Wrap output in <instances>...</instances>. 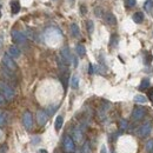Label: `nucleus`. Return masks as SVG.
<instances>
[{"label": "nucleus", "mask_w": 153, "mask_h": 153, "mask_svg": "<svg viewBox=\"0 0 153 153\" xmlns=\"http://www.w3.org/2000/svg\"><path fill=\"white\" fill-rule=\"evenodd\" d=\"M0 93L5 97L6 100H12L14 98V91L12 87H10L7 84L0 81Z\"/></svg>", "instance_id": "obj_1"}, {"label": "nucleus", "mask_w": 153, "mask_h": 153, "mask_svg": "<svg viewBox=\"0 0 153 153\" xmlns=\"http://www.w3.org/2000/svg\"><path fill=\"white\" fill-rule=\"evenodd\" d=\"M151 131H152V124L150 121H147V123H145L144 125H141L138 128L137 133H138V135L140 138H147L151 134Z\"/></svg>", "instance_id": "obj_2"}, {"label": "nucleus", "mask_w": 153, "mask_h": 153, "mask_svg": "<svg viewBox=\"0 0 153 153\" xmlns=\"http://www.w3.org/2000/svg\"><path fill=\"white\" fill-rule=\"evenodd\" d=\"M2 64L5 65L6 68H8V70H11V71H16V70H17V65H16V62L13 61V58L11 57L10 54L4 56V58H2Z\"/></svg>", "instance_id": "obj_3"}, {"label": "nucleus", "mask_w": 153, "mask_h": 153, "mask_svg": "<svg viewBox=\"0 0 153 153\" xmlns=\"http://www.w3.org/2000/svg\"><path fill=\"white\" fill-rule=\"evenodd\" d=\"M22 124L24 126L27 128V130H31L32 126H33V117H32V113L26 111L24 115H22Z\"/></svg>", "instance_id": "obj_4"}, {"label": "nucleus", "mask_w": 153, "mask_h": 153, "mask_svg": "<svg viewBox=\"0 0 153 153\" xmlns=\"http://www.w3.org/2000/svg\"><path fill=\"white\" fill-rule=\"evenodd\" d=\"M60 59L62 62H65L66 65H68L72 60V56H71V52H70V48L68 47H64L60 52Z\"/></svg>", "instance_id": "obj_5"}, {"label": "nucleus", "mask_w": 153, "mask_h": 153, "mask_svg": "<svg viewBox=\"0 0 153 153\" xmlns=\"http://www.w3.org/2000/svg\"><path fill=\"white\" fill-rule=\"evenodd\" d=\"M12 40L17 44H24L26 41V37L22 32H19V31H12Z\"/></svg>", "instance_id": "obj_6"}, {"label": "nucleus", "mask_w": 153, "mask_h": 153, "mask_svg": "<svg viewBox=\"0 0 153 153\" xmlns=\"http://www.w3.org/2000/svg\"><path fill=\"white\" fill-rule=\"evenodd\" d=\"M144 117H145V108L144 107H140V106L134 107V110L132 111V118L134 120H141Z\"/></svg>", "instance_id": "obj_7"}, {"label": "nucleus", "mask_w": 153, "mask_h": 153, "mask_svg": "<svg viewBox=\"0 0 153 153\" xmlns=\"http://www.w3.org/2000/svg\"><path fill=\"white\" fill-rule=\"evenodd\" d=\"M64 149L66 152H73L74 151V141L71 137H65L64 139Z\"/></svg>", "instance_id": "obj_8"}, {"label": "nucleus", "mask_w": 153, "mask_h": 153, "mask_svg": "<svg viewBox=\"0 0 153 153\" xmlns=\"http://www.w3.org/2000/svg\"><path fill=\"white\" fill-rule=\"evenodd\" d=\"M47 119H48V115L45 111H38L37 112V120H38V124L40 126H44L46 123H47Z\"/></svg>", "instance_id": "obj_9"}, {"label": "nucleus", "mask_w": 153, "mask_h": 153, "mask_svg": "<svg viewBox=\"0 0 153 153\" xmlns=\"http://www.w3.org/2000/svg\"><path fill=\"white\" fill-rule=\"evenodd\" d=\"M8 54L13 58V59L19 58L20 57V50L18 48V47H16V46H11V47L8 48Z\"/></svg>", "instance_id": "obj_10"}, {"label": "nucleus", "mask_w": 153, "mask_h": 153, "mask_svg": "<svg viewBox=\"0 0 153 153\" xmlns=\"http://www.w3.org/2000/svg\"><path fill=\"white\" fill-rule=\"evenodd\" d=\"M105 21H106V24H108V25H115V24H117V19H115L113 13H106V14H105Z\"/></svg>", "instance_id": "obj_11"}, {"label": "nucleus", "mask_w": 153, "mask_h": 153, "mask_svg": "<svg viewBox=\"0 0 153 153\" xmlns=\"http://www.w3.org/2000/svg\"><path fill=\"white\" fill-rule=\"evenodd\" d=\"M150 79H147V78H145V79H143L141 80V82H140V85H139V90H141V91H144V90H147L149 87H150Z\"/></svg>", "instance_id": "obj_12"}, {"label": "nucleus", "mask_w": 153, "mask_h": 153, "mask_svg": "<svg viewBox=\"0 0 153 153\" xmlns=\"http://www.w3.org/2000/svg\"><path fill=\"white\" fill-rule=\"evenodd\" d=\"M76 53H78V56H79V57H84V56L86 54V48H85V46H84V45H81V44L76 45Z\"/></svg>", "instance_id": "obj_13"}, {"label": "nucleus", "mask_w": 153, "mask_h": 153, "mask_svg": "<svg viewBox=\"0 0 153 153\" xmlns=\"http://www.w3.org/2000/svg\"><path fill=\"white\" fill-rule=\"evenodd\" d=\"M71 32H72V36L74 38H78L80 36V30H79V26L76 24H72L71 25Z\"/></svg>", "instance_id": "obj_14"}, {"label": "nucleus", "mask_w": 153, "mask_h": 153, "mask_svg": "<svg viewBox=\"0 0 153 153\" xmlns=\"http://www.w3.org/2000/svg\"><path fill=\"white\" fill-rule=\"evenodd\" d=\"M133 21L135 24H140L144 21V14L141 12H137L133 14Z\"/></svg>", "instance_id": "obj_15"}, {"label": "nucleus", "mask_w": 153, "mask_h": 153, "mask_svg": "<svg viewBox=\"0 0 153 153\" xmlns=\"http://www.w3.org/2000/svg\"><path fill=\"white\" fill-rule=\"evenodd\" d=\"M62 124H64V118H62V115H58L57 119H56V124H54L57 131H60V128L62 127Z\"/></svg>", "instance_id": "obj_16"}, {"label": "nucleus", "mask_w": 153, "mask_h": 153, "mask_svg": "<svg viewBox=\"0 0 153 153\" xmlns=\"http://www.w3.org/2000/svg\"><path fill=\"white\" fill-rule=\"evenodd\" d=\"M11 10H12V13H13V14H17L20 11L19 1H12V4H11Z\"/></svg>", "instance_id": "obj_17"}, {"label": "nucleus", "mask_w": 153, "mask_h": 153, "mask_svg": "<svg viewBox=\"0 0 153 153\" xmlns=\"http://www.w3.org/2000/svg\"><path fill=\"white\" fill-rule=\"evenodd\" d=\"M72 88H78L79 87V76H73L71 78V81H70Z\"/></svg>", "instance_id": "obj_18"}, {"label": "nucleus", "mask_w": 153, "mask_h": 153, "mask_svg": "<svg viewBox=\"0 0 153 153\" xmlns=\"http://www.w3.org/2000/svg\"><path fill=\"white\" fill-rule=\"evenodd\" d=\"M134 101L138 102V104H145L147 101V98L141 96V94H137V96L134 97Z\"/></svg>", "instance_id": "obj_19"}, {"label": "nucleus", "mask_w": 153, "mask_h": 153, "mask_svg": "<svg viewBox=\"0 0 153 153\" xmlns=\"http://www.w3.org/2000/svg\"><path fill=\"white\" fill-rule=\"evenodd\" d=\"M73 138H74V140H76V141H81V139H82V133H81V131H80L79 128H76V130H74Z\"/></svg>", "instance_id": "obj_20"}, {"label": "nucleus", "mask_w": 153, "mask_h": 153, "mask_svg": "<svg viewBox=\"0 0 153 153\" xmlns=\"http://www.w3.org/2000/svg\"><path fill=\"white\" fill-rule=\"evenodd\" d=\"M145 151L147 153H151L153 151V139L149 140V141L146 143V145H145Z\"/></svg>", "instance_id": "obj_21"}, {"label": "nucleus", "mask_w": 153, "mask_h": 153, "mask_svg": "<svg viewBox=\"0 0 153 153\" xmlns=\"http://www.w3.org/2000/svg\"><path fill=\"white\" fill-rule=\"evenodd\" d=\"M144 8L146 11H151L153 8V0H146L144 4Z\"/></svg>", "instance_id": "obj_22"}, {"label": "nucleus", "mask_w": 153, "mask_h": 153, "mask_svg": "<svg viewBox=\"0 0 153 153\" xmlns=\"http://www.w3.org/2000/svg\"><path fill=\"white\" fill-rule=\"evenodd\" d=\"M87 31H88L90 34H92L93 31H94V24H93L92 20H88V21H87Z\"/></svg>", "instance_id": "obj_23"}, {"label": "nucleus", "mask_w": 153, "mask_h": 153, "mask_svg": "<svg viewBox=\"0 0 153 153\" xmlns=\"http://www.w3.org/2000/svg\"><path fill=\"white\" fill-rule=\"evenodd\" d=\"M119 124H120V128H121V130H126V128H127V126H128L127 121H126V120H124V119H121V120L119 121Z\"/></svg>", "instance_id": "obj_24"}, {"label": "nucleus", "mask_w": 153, "mask_h": 153, "mask_svg": "<svg viewBox=\"0 0 153 153\" xmlns=\"http://www.w3.org/2000/svg\"><path fill=\"white\" fill-rule=\"evenodd\" d=\"M117 44H118V37H117L115 34H113L112 38H111V46H112V47H115Z\"/></svg>", "instance_id": "obj_25"}, {"label": "nucleus", "mask_w": 153, "mask_h": 153, "mask_svg": "<svg viewBox=\"0 0 153 153\" xmlns=\"http://www.w3.org/2000/svg\"><path fill=\"white\" fill-rule=\"evenodd\" d=\"M82 152L84 153H91V149H90V144H88V143H85L84 149H82Z\"/></svg>", "instance_id": "obj_26"}, {"label": "nucleus", "mask_w": 153, "mask_h": 153, "mask_svg": "<svg viewBox=\"0 0 153 153\" xmlns=\"http://www.w3.org/2000/svg\"><path fill=\"white\" fill-rule=\"evenodd\" d=\"M125 4L127 7H133V6H135V0H126Z\"/></svg>", "instance_id": "obj_27"}, {"label": "nucleus", "mask_w": 153, "mask_h": 153, "mask_svg": "<svg viewBox=\"0 0 153 153\" xmlns=\"http://www.w3.org/2000/svg\"><path fill=\"white\" fill-rule=\"evenodd\" d=\"M56 110H57V106H50L48 107V114H53L54 112H56Z\"/></svg>", "instance_id": "obj_28"}, {"label": "nucleus", "mask_w": 153, "mask_h": 153, "mask_svg": "<svg viewBox=\"0 0 153 153\" xmlns=\"http://www.w3.org/2000/svg\"><path fill=\"white\" fill-rule=\"evenodd\" d=\"M0 153H7V145H1L0 146Z\"/></svg>", "instance_id": "obj_29"}, {"label": "nucleus", "mask_w": 153, "mask_h": 153, "mask_svg": "<svg viewBox=\"0 0 153 153\" xmlns=\"http://www.w3.org/2000/svg\"><path fill=\"white\" fill-rule=\"evenodd\" d=\"M5 124V114L0 113V126H2Z\"/></svg>", "instance_id": "obj_30"}, {"label": "nucleus", "mask_w": 153, "mask_h": 153, "mask_svg": "<svg viewBox=\"0 0 153 153\" xmlns=\"http://www.w3.org/2000/svg\"><path fill=\"white\" fill-rule=\"evenodd\" d=\"M93 72H94V71H93V65L90 64V66H88V73H90V74H93Z\"/></svg>", "instance_id": "obj_31"}, {"label": "nucleus", "mask_w": 153, "mask_h": 153, "mask_svg": "<svg viewBox=\"0 0 153 153\" xmlns=\"http://www.w3.org/2000/svg\"><path fill=\"white\" fill-rule=\"evenodd\" d=\"M96 16L97 17H101V8H96Z\"/></svg>", "instance_id": "obj_32"}, {"label": "nucleus", "mask_w": 153, "mask_h": 153, "mask_svg": "<svg viewBox=\"0 0 153 153\" xmlns=\"http://www.w3.org/2000/svg\"><path fill=\"white\" fill-rule=\"evenodd\" d=\"M149 98H150L151 100H153V88L149 90Z\"/></svg>", "instance_id": "obj_33"}, {"label": "nucleus", "mask_w": 153, "mask_h": 153, "mask_svg": "<svg viewBox=\"0 0 153 153\" xmlns=\"http://www.w3.org/2000/svg\"><path fill=\"white\" fill-rule=\"evenodd\" d=\"M100 153H107V149H106V146H105V145H102V146H101Z\"/></svg>", "instance_id": "obj_34"}, {"label": "nucleus", "mask_w": 153, "mask_h": 153, "mask_svg": "<svg viewBox=\"0 0 153 153\" xmlns=\"http://www.w3.org/2000/svg\"><path fill=\"white\" fill-rule=\"evenodd\" d=\"M4 98H5V97L0 93V105H2V104L5 102V99H4Z\"/></svg>", "instance_id": "obj_35"}, {"label": "nucleus", "mask_w": 153, "mask_h": 153, "mask_svg": "<svg viewBox=\"0 0 153 153\" xmlns=\"http://www.w3.org/2000/svg\"><path fill=\"white\" fill-rule=\"evenodd\" d=\"M39 139H40L39 137H36V138H33V144H38V143H39Z\"/></svg>", "instance_id": "obj_36"}, {"label": "nucleus", "mask_w": 153, "mask_h": 153, "mask_svg": "<svg viewBox=\"0 0 153 153\" xmlns=\"http://www.w3.org/2000/svg\"><path fill=\"white\" fill-rule=\"evenodd\" d=\"M80 11H81L82 13H85V12H86V8H85V6H81V8H80Z\"/></svg>", "instance_id": "obj_37"}, {"label": "nucleus", "mask_w": 153, "mask_h": 153, "mask_svg": "<svg viewBox=\"0 0 153 153\" xmlns=\"http://www.w3.org/2000/svg\"><path fill=\"white\" fill-rule=\"evenodd\" d=\"M39 153H47V151H46V150H40Z\"/></svg>", "instance_id": "obj_38"}, {"label": "nucleus", "mask_w": 153, "mask_h": 153, "mask_svg": "<svg viewBox=\"0 0 153 153\" xmlns=\"http://www.w3.org/2000/svg\"><path fill=\"white\" fill-rule=\"evenodd\" d=\"M0 17H1V5H0Z\"/></svg>", "instance_id": "obj_39"}, {"label": "nucleus", "mask_w": 153, "mask_h": 153, "mask_svg": "<svg viewBox=\"0 0 153 153\" xmlns=\"http://www.w3.org/2000/svg\"><path fill=\"white\" fill-rule=\"evenodd\" d=\"M0 47H1V39H0Z\"/></svg>", "instance_id": "obj_40"}, {"label": "nucleus", "mask_w": 153, "mask_h": 153, "mask_svg": "<svg viewBox=\"0 0 153 153\" xmlns=\"http://www.w3.org/2000/svg\"><path fill=\"white\" fill-rule=\"evenodd\" d=\"M70 1H74V0H70Z\"/></svg>", "instance_id": "obj_41"}]
</instances>
